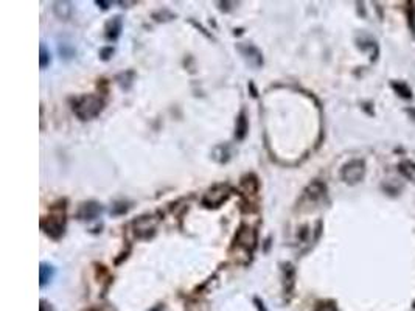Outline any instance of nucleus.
Returning a JSON list of instances; mask_svg holds the SVG:
<instances>
[{"instance_id": "nucleus-1", "label": "nucleus", "mask_w": 415, "mask_h": 311, "mask_svg": "<svg viewBox=\"0 0 415 311\" xmlns=\"http://www.w3.org/2000/svg\"><path fill=\"white\" fill-rule=\"evenodd\" d=\"M103 107H104V102L101 97L86 95V97H81L80 100H77L75 106H73V110H75V114L81 120H90L98 115L103 110Z\"/></svg>"}, {"instance_id": "nucleus-2", "label": "nucleus", "mask_w": 415, "mask_h": 311, "mask_svg": "<svg viewBox=\"0 0 415 311\" xmlns=\"http://www.w3.org/2000/svg\"><path fill=\"white\" fill-rule=\"evenodd\" d=\"M41 226L48 236H52L55 240L59 238L64 233V227H66V206L63 204V206L53 207L52 213L45 219H42Z\"/></svg>"}, {"instance_id": "nucleus-3", "label": "nucleus", "mask_w": 415, "mask_h": 311, "mask_svg": "<svg viewBox=\"0 0 415 311\" xmlns=\"http://www.w3.org/2000/svg\"><path fill=\"white\" fill-rule=\"evenodd\" d=\"M365 174V164L361 159H355L350 160L348 164H345L342 167V171H340V176L347 184H358L362 181Z\"/></svg>"}, {"instance_id": "nucleus-4", "label": "nucleus", "mask_w": 415, "mask_h": 311, "mask_svg": "<svg viewBox=\"0 0 415 311\" xmlns=\"http://www.w3.org/2000/svg\"><path fill=\"white\" fill-rule=\"evenodd\" d=\"M229 196H230V189L227 185H216L205 193L202 204L205 207H219Z\"/></svg>"}, {"instance_id": "nucleus-5", "label": "nucleus", "mask_w": 415, "mask_h": 311, "mask_svg": "<svg viewBox=\"0 0 415 311\" xmlns=\"http://www.w3.org/2000/svg\"><path fill=\"white\" fill-rule=\"evenodd\" d=\"M235 244L240 247H244L246 251H253V247L257 246V232H255V229H252L250 226L243 224V226L237 230Z\"/></svg>"}, {"instance_id": "nucleus-6", "label": "nucleus", "mask_w": 415, "mask_h": 311, "mask_svg": "<svg viewBox=\"0 0 415 311\" xmlns=\"http://www.w3.org/2000/svg\"><path fill=\"white\" fill-rule=\"evenodd\" d=\"M156 229V219L151 216H142L134 221V230L139 238H148L151 233H154Z\"/></svg>"}, {"instance_id": "nucleus-7", "label": "nucleus", "mask_w": 415, "mask_h": 311, "mask_svg": "<svg viewBox=\"0 0 415 311\" xmlns=\"http://www.w3.org/2000/svg\"><path fill=\"white\" fill-rule=\"evenodd\" d=\"M327 193V187L325 184L319 182V181H316L313 182L307 190H305V198L310 199L311 203H316V201H319V199H322Z\"/></svg>"}, {"instance_id": "nucleus-8", "label": "nucleus", "mask_w": 415, "mask_h": 311, "mask_svg": "<svg viewBox=\"0 0 415 311\" xmlns=\"http://www.w3.org/2000/svg\"><path fill=\"white\" fill-rule=\"evenodd\" d=\"M101 213V206L96 204V203H86L83 204L80 211H78V216L81 219H93Z\"/></svg>"}, {"instance_id": "nucleus-9", "label": "nucleus", "mask_w": 415, "mask_h": 311, "mask_svg": "<svg viewBox=\"0 0 415 311\" xmlns=\"http://www.w3.org/2000/svg\"><path fill=\"white\" fill-rule=\"evenodd\" d=\"M120 31H121V17L115 16L106 25V37L109 41H117L120 36Z\"/></svg>"}, {"instance_id": "nucleus-10", "label": "nucleus", "mask_w": 415, "mask_h": 311, "mask_svg": "<svg viewBox=\"0 0 415 311\" xmlns=\"http://www.w3.org/2000/svg\"><path fill=\"white\" fill-rule=\"evenodd\" d=\"M248 129H249V124H248L246 114H244V112H241L240 117L237 118V132H235L237 139H238V140H243L244 137H246V134H248Z\"/></svg>"}, {"instance_id": "nucleus-11", "label": "nucleus", "mask_w": 415, "mask_h": 311, "mask_svg": "<svg viewBox=\"0 0 415 311\" xmlns=\"http://www.w3.org/2000/svg\"><path fill=\"white\" fill-rule=\"evenodd\" d=\"M398 171L409 181H415V164L411 160H405L398 165Z\"/></svg>"}, {"instance_id": "nucleus-12", "label": "nucleus", "mask_w": 415, "mask_h": 311, "mask_svg": "<svg viewBox=\"0 0 415 311\" xmlns=\"http://www.w3.org/2000/svg\"><path fill=\"white\" fill-rule=\"evenodd\" d=\"M53 9H55V14L59 19H69L72 14V3L70 2H56Z\"/></svg>"}, {"instance_id": "nucleus-13", "label": "nucleus", "mask_w": 415, "mask_h": 311, "mask_svg": "<svg viewBox=\"0 0 415 311\" xmlns=\"http://www.w3.org/2000/svg\"><path fill=\"white\" fill-rule=\"evenodd\" d=\"M52 276H53V266L42 263L41 268H39V279H41L39 283H41V286H45L47 282H50Z\"/></svg>"}, {"instance_id": "nucleus-14", "label": "nucleus", "mask_w": 415, "mask_h": 311, "mask_svg": "<svg viewBox=\"0 0 415 311\" xmlns=\"http://www.w3.org/2000/svg\"><path fill=\"white\" fill-rule=\"evenodd\" d=\"M392 87H394V91L400 97H403V98H411L412 97L411 89L408 87V84H405V83H392Z\"/></svg>"}, {"instance_id": "nucleus-15", "label": "nucleus", "mask_w": 415, "mask_h": 311, "mask_svg": "<svg viewBox=\"0 0 415 311\" xmlns=\"http://www.w3.org/2000/svg\"><path fill=\"white\" fill-rule=\"evenodd\" d=\"M314 311H339V310L333 302H322V304H319L316 307Z\"/></svg>"}, {"instance_id": "nucleus-16", "label": "nucleus", "mask_w": 415, "mask_h": 311, "mask_svg": "<svg viewBox=\"0 0 415 311\" xmlns=\"http://www.w3.org/2000/svg\"><path fill=\"white\" fill-rule=\"evenodd\" d=\"M41 67H45L48 64V61H50V56H48V52L44 44H41Z\"/></svg>"}, {"instance_id": "nucleus-17", "label": "nucleus", "mask_w": 415, "mask_h": 311, "mask_svg": "<svg viewBox=\"0 0 415 311\" xmlns=\"http://www.w3.org/2000/svg\"><path fill=\"white\" fill-rule=\"evenodd\" d=\"M415 6V5H414ZM412 6V3H411V8L408 9V17H409V27L412 28V30H415V8Z\"/></svg>"}, {"instance_id": "nucleus-18", "label": "nucleus", "mask_w": 415, "mask_h": 311, "mask_svg": "<svg viewBox=\"0 0 415 311\" xmlns=\"http://www.w3.org/2000/svg\"><path fill=\"white\" fill-rule=\"evenodd\" d=\"M112 53H114V48H112V47L103 48V50H101V58H103V59H109V55H112Z\"/></svg>"}, {"instance_id": "nucleus-19", "label": "nucleus", "mask_w": 415, "mask_h": 311, "mask_svg": "<svg viewBox=\"0 0 415 311\" xmlns=\"http://www.w3.org/2000/svg\"><path fill=\"white\" fill-rule=\"evenodd\" d=\"M255 304H257V307H258V310H260V311H266L264 304H263V302H260L258 299H255Z\"/></svg>"}, {"instance_id": "nucleus-20", "label": "nucleus", "mask_w": 415, "mask_h": 311, "mask_svg": "<svg viewBox=\"0 0 415 311\" xmlns=\"http://www.w3.org/2000/svg\"><path fill=\"white\" fill-rule=\"evenodd\" d=\"M96 5H101V6H103V8L106 9V8H107L106 5H111V3H109V2H96Z\"/></svg>"}]
</instances>
